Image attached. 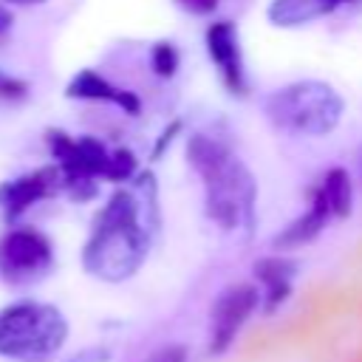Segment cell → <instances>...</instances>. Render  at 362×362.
<instances>
[{"label": "cell", "instance_id": "d6986e66", "mask_svg": "<svg viewBox=\"0 0 362 362\" xmlns=\"http://www.w3.org/2000/svg\"><path fill=\"white\" fill-rule=\"evenodd\" d=\"M11 23H14V20H11V11H8V8L0 3V42L8 37V31H11Z\"/></svg>", "mask_w": 362, "mask_h": 362}, {"label": "cell", "instance_id": "5b68a950", "mask_svg": "<svg viewBox=\"0 0 362 362\" xmlns=\"http://www.w3.org/2000/svg\"><path fill=\"white\" fill-rule=\"evenodd\" d=\"M48 147L51 156L57 158V170L62 175V187L74 195V198H93L96 195V181L110 175V156L113 150H107L102 141L90 139V136H68L62 130H51L48 133Z\"/></svg>", "mask_w": 362, "mask_h": 362}, {"label": "cell", "instance_id": "7c38bea8", "mask_svg": "<svg viewBox=\"0 0 362 362\" xmlns=\"http://www.w3.org/2000/svg\"><path fill=\"white\" fill-rule=\"evenodd\" d=\"M328 221H331V215H328L322 198L314 192L311 201H308V206H305V212H303L300 218H294L291 223H286V226L277 232L274 246H277V249H297V246H303V243H311V240L325 229Z\"/></svg>", "mask_w": 362, "mask_h": 362}, {"label": "cell", "instance_id": "9a60e30c", "mask_svg": "<svg viewBox=\"0 0 362 362\" xmlns=\"http://www.w3.org/2000/svg\"><path fill=\"white\" fill-rule=\"evenodd\" d=\"M178 65H181V54H178V48L170 40L153 42V48H150V68H153L156 76L170 79V76H175Z\"/></svg>", "mask_w": 362, "mask_h": 362}, {"label": "cell", "instance_id": "e0dca14e", "mask_svg": "<svg viewBox=\"0 0 362 362\" xmlns=\"http://www.w3.org/2000/svg\"><path fill=\"white\" fill-rule=\"evenodd\" d=\"M0 96H6V99H20V96H25V82L0 74Z\"/></svg>", "mask_w": 362, "mask_h": 362}, {"label": "cell", "instance_id": "ffe728a7", "mask_svg": "<svg viewBox=\"0 0 362 362\" xmlns=\"http://www.w3.org/2000/svg\"><path fill=\"white\" fill-rule=\"evenodd\" d=\"M11 3H23V6H31V3H45V0H11Z\"/></svg>", "mask_w": 362, "mask_h": 362}, {"label": "cell", "instance_id": "ba28073f", "mask_svg": "<svg viewBox=\"0 0 362 362\" xmlns=\"http://www.w3.org/2000/svg\"><path fill=\"white\" fill-rule=\"evenodd\" d=\"M257 300H260V291L252 283H235L226 291H221L212 308V351L215 354L223 351L238 337L240 325L249 320Z\"/></svg>", "mask_w": 362, "mask_h": 362}, {"label": "cell", "instance_id": "3957f363", "mask_svg": "<svg viewBox=\"0 0 362 362\" xmlns=\"http://www.w3.org/2000/svg\"><path fill=\"white\" fill-rule=\"evenodd\" d=\"M345 96L328 79H291L263 96V119L283 136L325 139L345 119Z\"/></svg>", "mask_w": 362, "mask_h": 362}, {"label": "cell", "instance_id": "8992f818", "mask_svg": "<svg viewBox=\"0 0 362 362\" xmlns=\"http://www.w3.org/2000/svg\"><path fill=\"white\" fill-rule=\"evenodd\" d=\"M54 263L51 240L37 229H11L0 238V277L8 286H28L48 274Z\"/></svg>", "mask_w": 362, "mask_h": 362}, {"label": "cell", "instance_id": "ac0fdd59", "mask_svg": "<svg viewBox=\"0 0 362 362\" xmlns=\"http://www.w3.org/2000/svg\"><path fill=\"white\" fill-rule=\"evenodd\" d=\"M150 362H187V351L181 345H167L161 348Z\"/></svg>", "mask_w": 362, "mask_h": 362}, {"label": "cell", "instance_id": "52a82bcc", "mask_svg": "<svg viewBox=\"0 0 362 362\" xmlns=\"http://www.w3.org/2000/svg\"><path fill=\"white\" fill-rule=\"evenodd\" d=\"M209 62L218 71L221 85L232 96H243L249 82H246V65H243V48H240V34L232 20H215L206 25L204 34Z\"/></svg>", "mask_w": 362, "mask_h": 362}, {"label": "cell", "instance_id": "7a4b0ae2", "mask_svg": "<svg viewBox=\"0 0 362 362\" xmlns=\"http://www.w3.org/2000/svg\"><path fill=\"white\" fill-rule=\"evenodd\" d=\"M187 164L204 187V206L218 229L235 232L255 221L257 178L232 147L206 133H192L187 139Z\"/></svg>", "mask_w": 362, "mask_h": 362}, {"label": "cell", "instance_id": "30bf717a", "mask_svg": "<svg viewBox=\"0 0 362 362\" xmlns=\"http://www.w3.org/2000/svg\"><path fill=\"white\" fill-rule=\"evenodd\" d=\"M359 0H269L266 3V23L272 28H305L317 20H325L337 14L345 6H354Z\"/></svg>", "mask_w": 362, "mask_h": 362}, {"label": "cell", "instance_id": "6da1fadb", "mask_svg": "<svg viewBox=\"0 0 362 362\" xmlns=\"http://www.w3.org/2000/svg\"><path fill=\"white\" fill-rule=\"evenodd\" d=\"M133 178L136 189H116L99 209L82 249L85 272L105 283H122L133 277L150 252V235L156 229L158 204L156 181L150 173Z\"/></svg>", "mask_w": 362, "mask_h": 362}, {"label": "cell", "instance_id": "2e32d148", "mask_svg": "<svg viewBox=\"0 0 362 362\" xmlns=\"http://www.w3.org/2000/svg\"><path fill=\"white\" fill-rule=\"evenodd\" d=\"M175 6L192 17H209L212 11H218L221 0H175Z\"/></svg>", "mask_w": 362, "mask_h": 362}, {"label": "cell", "instance_id": "44dd1931", "mask_svg": "<svg viewBox=\"0 0 362 362\" xmlns=\"http://www.w3.org/2000/svg\"><path fill=\"white\" fill-rule=\"evenodd\" d=\"M359 175H362V147H359Z\"/></svg>", "mask_w": 362, "mask_h": 362}, {"label": "cell", "instance_id": "277c9868", "mask_svg": "<svg viewBox=\"0 0 362 362\" xmlns=\"http://www.w3.org/2000/svg\"><path fill=\"white\" fill-rule=\"evenodd\" d=\"M68 339L65 314L40 300H20L0 308V356L37 362L57 354Z\"/></svg>", "mask_w": 362, "mask_h": 362}, {"label": "cell", "instance_id": "5bb4252c", "mask_svg": "<svg viewBox=\"0 0 362 362\" xmlns=\"http://www.w3.org/2000/svg\"><path fill=\"white\" fill-rule=\"evenodd\" d=\"M257 280L266 286V300L269 308H274L291 288V277H294V263L286 257H263L255 266Z\"/></svg>", "mask_w": 362, "mask_h": 362}, {"label": "cell", "instance_id": "9c48e42d", "mask_svg": "<svg viewBox=\"0 0 362 362\" xmlns=\"http://www.w3.org/2000/svg\"><path fill=\"white\" fill-rule=\"evenodd\" d=\"M62 187V175L57 167H40L34 173H25L14 181H6L0 187V209L6 218H17L25 209H31L37 201L54 195Z\"/></svg>", "mask_w": 362, "mask_h": 362}, {"label": "cell", "instance_id": "4fadbf2b", "mask_svg": "<svg viewBox=\"0 0 362 362\" xmlns=\"http://www.w3.org/2000/svg\"><path fill=\"white\" fill-rule=\"evenodd\" d=\"M314 192L322 198L331 218H348L354 212V178L345 167H328Z\"/></svg>", "mask_w": 362, "mask_h": 362}, {"label": "cell", "instance_id": "8fae6325", "mask_svg": "<svg viewBox=\"0 0 362 362\" xmlns=\"http://www.w3.org/2000/svg\"><path fill=\"white\" fill-rule=\"evenodd\" d=\"M65 96L71 99H93V102H110L116 107H122L127 116H139L141 113V99L127 90V88H119L113 85L110 79H105L102 74H96L93 68H85L79 71L68 88H65Z\"/></svg>", "mask_w": 362, "mask_h": 362}]
</instances>
